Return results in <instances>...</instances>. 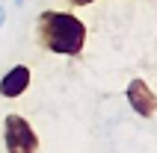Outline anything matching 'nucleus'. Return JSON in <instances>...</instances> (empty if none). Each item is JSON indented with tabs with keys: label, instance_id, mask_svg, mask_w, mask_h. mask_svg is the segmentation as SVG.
Returning a JSON list of instances; mask_svg holds the SVG:
<instances>
[{
	"label": "nucleus",
	"instance_id": "nucleus-1",
	"mask_svg": "<svg viewBox=\"0 0 157 153\" xmlns=\"http://www.w3.org/2000/svg\"><path fill=\"white\" fill-rule=\"evenodd\" d=\"M39 41L56 56H77L86 44V24L71 12L44 9L39 15Z\"/></svg>",
	"mask_w": 157,
	"mask_h": 153
},
{
	"label": "nucleus",
	"instance_id": "nucleus-2",
	"mask_svg": "<svg viewBox=\"0 0 157 153\" xmlns=\"http://www.w3.org/2000/svg\"><path fill=\"white\" fill-rule=\"evenodd\" d=\"M3 144H6L9 153H36L39 150V136H36V130L30 127L27 118L12 112L3 121Z\"/></svg>",
	"mask_w": 157,
	"mask_h": 153
},
{
	"label": "nucleus",
	"instance_id": "nucleus-3",
	"mask_svg": "<svg viewBox=\"0 0 157 153\" xmlns=\"http://www.w3.org/2000/svg\"><path fill=\"white\" fill-rule=\"evenodd\" d=\"M124 97H128V106H131L140 118H154V109H157V100H154V91H151V85L145 83V80H131L128 83V91H124Z\"/></svg>",
	"mask_w": 157,
	"mask_h": 153
},
{
	"label": "nucleus",
	"instance_id": "nucleus-4",
	"mask_svg": "<svg viewBox=\"0 0 157 153\" xmlns=\"http://www.w3.org/2000/svg\"><path fill=\"white\" fill-rule=\"evenodd\" d=\"M30 88V68L27 65H15V68H9L0 80V97H21V94Z\"/></svg>",
	"mask_w": 157,
	"mask_h": 153
},
{
	"label": "nucleus",
	"instance_id": "nucleus-5",
	"mask_svg": "<svg viewBox=\"0 0 157 153\" xmlns=\"http://www.w3.org/2000/svg\"><path fill=\"white\" fill-rule=\"evenodd\" d=\"M71 6H89V3H95V0H68Z\"/></svg>",
	"mask_w": 157,
	"mask_h": 153
},
{
	"label": "nucleus",
	"instance_id": "nucleus-6",
	"mask_svg": "<svg viewBox=\"0 0 157 153\" xmlns=\"http://www.w3.org/2000/svg\"><path fill=\"white\" fill-rule=\"evenodd\" d=\"M3 21H6V6H0V27H3Z\"/></svg>",
	"mask_w": 157,
	"mask_h": 153
},
{
	"label": "nucleus",
	"instance_id": "nucleus-7",
	"mask_svg": "<svg viewBox=\"0 0 157 153\" xmlns=\"http://www.w3.org/2000/svg\"><path fill=\"white\" fill-rule=\"evenodd\" d=\"M15 3H18V6H21V3H24V0H15Z\"/></svg>",
	"mask_w": 157,
	"mask_h": 153
}]
</instances>
